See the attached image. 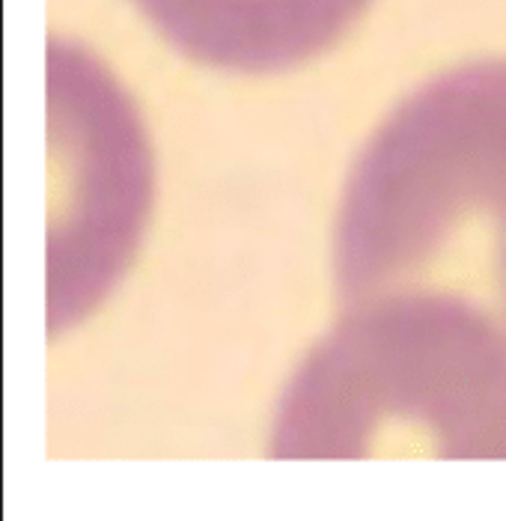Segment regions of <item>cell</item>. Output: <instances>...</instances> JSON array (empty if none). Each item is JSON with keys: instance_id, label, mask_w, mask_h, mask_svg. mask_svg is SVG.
Masks as SVG:
<instances>
[{"instance_id": "obj_3", "label": "cell", "mask_w": 506, "mask_h": 521, "mask_svg": "<svg viewBox=\"0 0 506 521\" xmlns=\"http://www.w3.org/2000/svg\"><path fill=\"white\" fill-rule=\"evenodd\" d=\"M179 51L238 72H274L319 54L366 0H134Z\"/></svg>"}, {"instance_id": "obj_2", "label": "cell", "mask_w": 506, "mask_h": 521, "mask_svg": "<svg viewBox=\"0 0 506 521\" xmlns=\"http://www.w3.org/2000/svg\"><path fill=\"white\" fill-rule=\"evenodd\" d=\"M506 459V339L446 298L345 307L292 378L274 453Z\"/></svg>"}, {"instance_id": "obj_1", "label": "cell", "mask_w": 506, "mask_h": 521, "mask_svg": "<svg viewBox=\"0 0 506 521\" xmlns=\"http://www.w3.org/2000/svg\"><path fill=\"white\" fill-rule=\"evenodd\" d=\"M345 307L446 298L506 339V60L455 69L396 107L336 227Z\"/></svg>"}]
</instances>
